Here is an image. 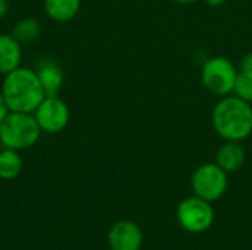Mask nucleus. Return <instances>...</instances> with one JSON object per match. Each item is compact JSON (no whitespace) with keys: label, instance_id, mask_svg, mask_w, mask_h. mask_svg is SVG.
Here are the masks:
<instances>
[{"label":"nucleus","instance_id":"ddd939ff","mask_svg":"<svg viewBox=\"0 0 252 250\" xmlns=\"http://www.w3.org/2000/svg\"><path fill=\"white\" fill-rule=\"evenodd\" d=\"M24 168L22 156L18 150L3 147L0 150V178L4 181L15 180L21 175Z\"/></svg>","mask_w":252,"mask_h":250},{"label":"nucleus","instance_id":"7ed1b4c3","mask_svg":"<svg viewBox=\"0 0 252 250\" xmlns=\"http://www.w3.org/2000/svg\"><path fill=\"white\" fill-rule=\"evenodd\" d=\"M41 136V130L32 113L13 112L4 116L0 122V144L6 149L25 150L32 147Z\"/></svg>","mask_w":252,"mask_h":250},{"label":"nucleus","instance_id":"f03ea898","mask_svg":"<svg viewBox=\"0 0 252 250\" xmlns=\"http://www.w3.org/2000/svg\"><path fill=\"white\" fill-rule=\"evenodd\" d=\"M211 124L224 141H244L252 134L251 103L233 94L221 97L213 109Z\"/></svg>","mask_w":252,"mask_h":250},{"label":"nucleus","instance_id":"a211bd4d","mask_svg":"<svg viewBox=\"0 0 252 250\" xmlns=\"http://www.w3.org/2000/svg\"><path fill=\"white\" fill-rule=\"evenodd\" d=\"M9 12V1L7 0H0V19L4 18Z\"/></svg>","mask_w":252,"mask_h":250},{"label":"nucleus","instance_id":"6ab92c4d","mask_svg":"<svg viewBox=\"0 0 252 250\" xmlns=\"http://www.w3.org/2000/svg\"><path fill=\"white\" fill-rule=\"evenodd\" d=\"M204 1H205L208 6H214V7H216V6H221L226 0H204Z\"/></svg>","mask_w":252,"mask_h":250},{"label":"nucleus","instance_id":"f3484780","mask_svg":"<svg viewBox=\"0 0 252 250\" xmlns=\"http://www.w3.org/2000/svg\"><path fill=\"white\" fill-rule=\"evenodd\" d=\"M9 113V108H7V105H6V102H4V97H3V94H1V91H0V122L4 119V116Z\"/></svg>","mask_w":252,"mask_h":250},{"label":"nucleus","instance_id":"2eb2a0df","mask_svg":"<svg viewBox=\"0 0 252 250\" xmlns=\"http://www.w3.org/2000/svg\"><path fill=\"white\" fill-rule=\"evenodd\" d=\"M232 94L239 97L241 100L252 103V74L238 71V77H236Z\"/></svg>","mask_w":252,"mask_h":250},{"label":"nucleus","instance_id":"aec40b11","mask_svg":"<svg viewBox=\"0 0 252 250\" xmlns=\"http://www.w3.org/2000/svg\"><path fill=\"white\" fill-rule=\"evenodd\" d=\"M174 1L179 3V4H192V3H195L198 0H174Z\"/></svg>","mask_w":252,"mask_h":250},{"label":"nucleus","instance_id":"1a4fd4ad","mask_svg":"<svg viewBox=\"0 0 252 250\" xmlns=\"http://www.w3.org/2000/svg\"><path fill=\"white\" fill-rule=\"evenodd\" d=\"M38 81L46 96H58L63 84L62 68L53 59H41L35 68Z\"/></svg>","mask_w":252,"mask_h":250},{"label":"nucleus","instance_id":"39448f33","mask_svg":"<svg viewBox=\"0 0 252 250\" xmlns=\"http://www.w3.org/2000/svg\"><path fill=\"white\" fill-rule=\"evenodd\" d=\"M176 220L185 231L192 234H202L214 222V208L211 202L193 194L183 199L177 205Z\"/></svg>","mask_w":252,"mask_h":250},{"label":"nucleus","instance_id":"f8f14e48","mask_svg":"<svg viewBox=\"0 0 252 250\" xmlns=\"http://www.w3.org/2000/svg\"><path fill=\"white\" fill-rule=\"evenodd\" d=\"M46 15L56 22H68L77 16L81 0H43Z\"/></svg>","mask_w":252,"mask_h":250},{"label":"nucleus","instance_id":"4468645a","mask_svg":"<svg viewBox=\"0 0 252 250\" xmlns=\"http://www.w3.org/2000/svg\"><path fill=\"white\" fill-rule=\"evenodd\" d=\"M40 22L34 18H22L19 19L12 29V35L21 43V44H27V43H32L34 40H37V37L40 35Z\"/></svg>","mask_w":252,"mask_h":250},{"label":"nucleus","instance_id":"6e6552de","mask_svg":"<svg viewBox=\"0 0 252 250\" xmlns=\"http://www.w3.org/2000/svg\"><path fill=\"white\" fill-rule=\"evenodd\" d=\"M143 231L131 220L117 221L108 233L111 250H140L143 246Z\"/></svg>","mask_w":252,"mask_h":250},{"label":"nucleus","instance_id":"0eeeda50","mask_svg":"<svg viewBox=\"0 0 252 250\" xmlns=\"http://www.w3.org/2000/svg\"><path fill=\"white\" fill-rule=\"evenodd\" d=\"M41 133L58 134L69 124L71 112L59 96H46L32 112Z\"/></svg>","mask_w":252,"mask_h":250},{"label":"nucleus","instance_id":"f257e3e1","mask_svg":"<svg viewBox=\"0 0 252 250\" xmlns=\"http://www.w3.org/2000/svg\"><path fill=\"white\" fill-rule=\"evenodd\" d=\"M0 91L9 111L13 112L32 113L46 97L35 69L22 65L3 75Z\"/></svg>","mask_w":252,"mask_h":250},{"label":"nucleus","instance_id":"9b49d317","mask_svg":"<svg viewBox=\"0 0 252 250\" xmlns=\"http://www.w3.org/2000/svg\"><path fill=\"white\" fill-rule=\"evenodd\" d=\"M22 44L12 34H0V74L6 75L21 66Z\"/></svg>","mask_w":252,"mask_h":250},{"label":"nucleus","instance_id":"20e7f679","mask_svg":"<svg viewBox=\"0 0 252 250\" xmlns=\"http://www.w3.org/2000/svg\"><path fill=\"white\" fill-rule=\"evenodd\" d=\"M238 69L224 56H214L205 60L201 69V81L204 87L220 97L229 96L233 91Z\"/></svg>","mask_w":252,"mask_h":250},{"label":"nucleus","instance_id":"dca6fc26","mask_svg":"<svg viewBox=\"0 0 252 250\" xmlns=\"http://www.w3.org/2000/svg\"><path fill=\"white\" fill-rule=\"evenodd\" d=\"M239 71L241 72H247V74H252V52L247 53L239 63Z\"/></svg>","mask_w":252,"mask_h":250},{"label":"nucleus","instance_id":"9d476101","mask_svg":"<svg viewBox=\"0 0 252 250\" xmlns=\"http://www.w3.org/2000/svg\"><path fill=\"white\" fill-rule=\"evenodd\" d=\"M247 159L244 146L239 141H224L216 153V164L227 174L239 171Z\"/></svg>","mask_w":252,"mask_h":250},{"label":"nucleus","instance_id":"423d86ee","mask_svg":"<svg viewBox=\"0 0 252 250\" xmlns=\"http://www.w3.org/2000/svg\"><path fill=\"white\" fill-rule=\"evenodd\" d=\"M227 175L229 174L221 169L216 162L199 165L192 174L193 194L211 203L221 199L229 186Z\"/></svg>","mask_w":252,"mask_h":250}]
</instances>
